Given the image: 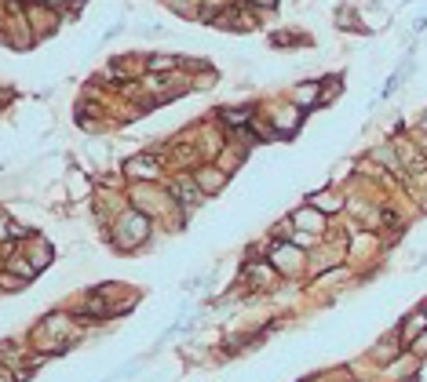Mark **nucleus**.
Listing matches in <instances>:
<instances>
[{
	"label": "nucleus",
	"mask_w": 427,
	"mask_h": 382,
	"mask_svg": "<svg viewBox=\"0 0 427 382\" xmlns=\"http://www.w3.org/2000/svg\"><path fill=\"white\" fill-rule=\"evenodd\" d=\"M8 233H11V230H8V222H4V218H0V240H4Z\"/></svg>",
	"instance_id": "obj_8"
},
{
	"label": "nucleus",
	"mask_w": 427,
	"mask_h": 382,
	"mask_svg": "<svg viewBox=\"0 0 427 382\" xmlns=\"http://www.w3.org/2000/svg\"><path fill=\"white\" fill-rule=\"evenodd\" d=\"M423 328H427V313H413V317H409V321L402 324V339L409 342V339H413V335H420Z\"/></svg>",
	"instance_id": "obj_4"
},
{
	"label": "nucleus",
	"mask_w": 427,
	"mask_h": 382,
	"mask_svg": "<svg viewBox=\"0 0 427 382\" xmlns=\"http://www.w3.org/2000/svg\"><path fill=\"white\" fill-rule=\"evenodd\" d=\"M413 349H416V354H427V331H423V335L413 342Z\"/></svg>",
	"instance_id": "obj_7"
},
{
	"label": "nucleus",
	"mask_w": 427,
	"mask_h": 382,
	"mask_svg": "<svg viewBox=\"0 0 427 382\" xmlns=\"http://www.w3.org/2000/svg\"><path fill=\"white\" fill-rule=\"evenodd\" d=\"M296 124H299V110H289V113H282V117H278V127H289V132H292Z\"/></svg>",
	"instance_id": "obj_6"
},
{
	"label": "nucleus",
	"mask_w": 427,
	"mask_h": 382,
	"mask_svg": "<svg viewBox=\"0 0 427 382\" xmlns=\"http://www.w3.org/2000/svg\"><path fill=\"white\" fill-rule=\"evenodd\" d=\"M274 266H278V270H296L299 266V251L292 244H278V248H274Z\"/></svg>",
	"instance_id": "obj_2"
},
{
	"label": "nucleus",
	"mask_w": 427,
	"mask_h": 382,
	"mask_svg": "<svg viewBox=\"0 0 427 382\" xmlns=\"http://www.w3.org/2000/svg\"><path fill=\"white\" fill-rule=\"evenodd\" d=\"M128 171H132V175H143V179H154V175H158V164L150 161V156H135V161H128Z\"/></svg>",
	"instance_id": "obj_3"
},
{
	"label": "nucleus",
	"mask_w": 427,
	"mask_h": 382,
	"mask_svg": "<svg viewBox=\"0 0 427 382\" xmlns=\"http://www.w3.org/2000/svg\"><path fill=\"white\" fill-rule=\"evenodd\" d=\"M311 208H318V211H340L344 201H340V197H332V193H318V197L311 201Z\"/></svg>",
	"instance_id": "obj_5"
},
{
	"label": "nucleus",
	"mask_w": 427,
	"mask_h": 382,
	"mask_svg": "<svg viewBox=\"0 0 427 382\" xmlns=\"http://www.w3.org/2000/svg\"><path fill=\"white\" fill-rule=\"evenodd\" d=\"M292 222H296L299 230H307V233H318V230L325 226V215H321L318 208H303V211L292 215Z\"/></svg>",
	"instance_id": "obj_1"
}]
</instances>
